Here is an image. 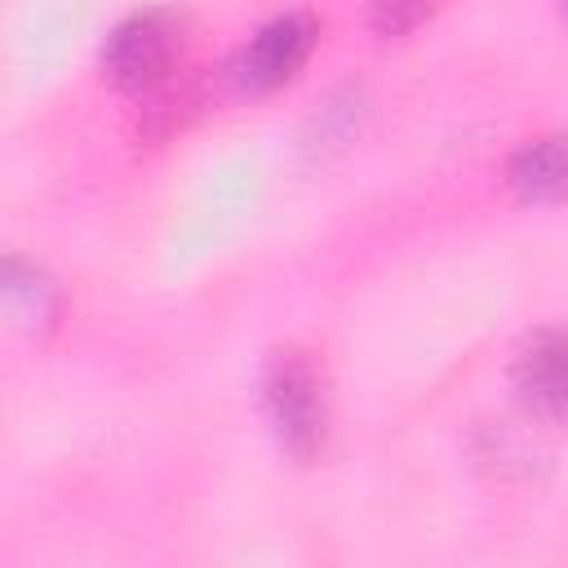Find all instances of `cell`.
<instances>
[{"label":"cell","mask_w":568,"mask_h":568,"mask_svg":"<svg viewBox=\"0 0 568 568\" xmlns=\"http://www.w3.org/2000/svg\"><path fill=\"white\" fill-rule=\"evenodd\" d=\"M262 404H266V417L275 426L280 448L293 462H315L324 453L328 390H324L320 364L306 351L284 346V351L271 355V364L262 373Z\"/></svg>","instance_id":"obj_1"},{"label":"cell","mask_w":568,"mask_h":568,"mask_svg":"<svg viewBox=\"0 0 568 568\" xmlns=\"http://www.w3.org/2000/svg\"><path fill=\"white\" fill-rule=\"evenodd\" d=\"M186 49V18L173 9H138L120 18L102 40V75L120 93H155L173 80Z\"/></svg>","instance_id":"obj_2"},{"label":"cell","mask_w":568,"mask_h":568,"mask_svg":"<svg viewBox=\"0 0 568 568\" xmlns=\"http://www.w3.org/2000/svg\"><path fill=\"white\" fill-rule=\"evenodd\" d=\"M315 40H320V27L311 13H280L248 36V44L231 62V75L248 93H271L306 67V58L315 53Z\"/></svg>","instance_id":"obj_3"},{"label":"cell","mask_w":568,"mask_h":568,"mask_svg":"<svg viewBox=\"0 0 568 568\" xmlns=\"http://www.w3.org/2000/svg\"><path fill=\"white\" fill-rule=\"evenodd\" d=\"M510 382L528 413L546 422H568V333L564 328L528 333L515 351Z\"/></svg>","instance_id":"obj_4"},{"label":"cell","mask_w":568,"mask_h":568,"mask_svg":"<svg viewBox=\"0 0 568 568\" xmlns=\"http://www.w3.org/2000/svg\"><path fill=\"white\" fill-rule=\"evenodd\" d=\"M506 191L519 204L568 200V133H546V138L524 142L506 160Z\"/></svg>","instance_id":"obj_5"},{"label":"cell","mask_w":568,"mask_h":568,"mask_svg":"<svg viewBox=\"0 0 568 568\" xmlns=\"http://www.w3.org/2000/svg\"><path fill=\"white\" fill-rule=\"evenodd\" d=\"M4 311L18 328L27 333H49L62 315V293L58 284L36 266V262H22V257H4Z\"/></svg>","instance_id":"obj_6"},{"label":"cell","mask_w":568,"mask_h":568,"mask_svg":"<svg viewBox=\"0 0 568 568\" xmlns=\"http://www.w3.org/2000/svg\"><path fill=\"white\" fill-rule=\"evenodd\" d=\"M426 13H430V0H373L368 22L382 40H395V36H408Z\"/></svg>","instance_id":"obj_7"},{"label":"cell","mask_w":568,"mask_h":568,"mask_svg":"<svg viewBox=\"0 0 568 568\" xmlns=\"http://www.w3.org/2000/svg\"><path fill=\"white\" fill-rule=\"evenodd\" d=\"M564 13H568V0H564Z\"/></svg>","instance_id":"obj_8"}]
</instances>
